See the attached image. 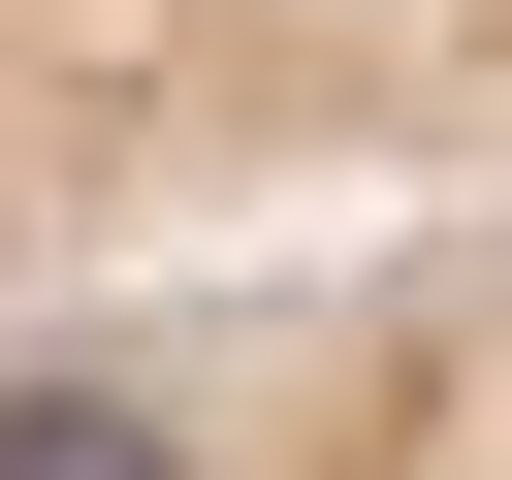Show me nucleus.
<instances>
[{"mask_svg": "<svg viewBox=\"0 0 512 480\" xmlns=\"http://www.w3.org/2000/svg\"><path fill=\"white\" fill-rule=\"evenodd\" d=\"M0 480H512V192L32 288L0 320Z\"/></svg>", "mask_w": 512, "mask_h": 480, "instance_id": "1", "label": "nucleus"}]
</instances>
